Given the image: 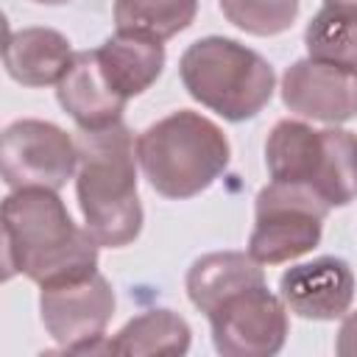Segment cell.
<instances>
[{
	"instance_id": "6da1fadb",
	"label": "cell",
	"mask_w": 357,
	"mask_h": 357,
	"mask_svg": "<svg viewBox=\"0 0 357 357\" xmlns=\"http://www.w3.org/2000/svg\"><path fill=\"white\" fill-rule=\"evenodd\" d=\"M3 265L6 279L25 273L47 287L98 271V243L73 223L56 190H11L3 198Z\"/></svg>"
},
{
	"instance_id": "7a4b0ae2",
	"label": "cell",
	"mask_w": 357,
	"mask_h": 357,
	"mask_svg": "<svg viewBox=\"0 0 357 357\" xmlns=\"http://www.w3.org/2000/svg\"><path fill=\"white\" fill-rule=\"evenodd\" d=\"M75 195L84 229L98 245L123 248L142 229V204L137 195V142L134 134L114 123L98 131H81Z\"/></svg>"
},
{
	"instance_id": "3957f363",
	"label": "cell",
	"mask_w": 357,
	"mask_h": 357,
	"mask_svg": "<svg viewBox=\"0 0 357 357\" xmlns=\"http://www.w3.org/2000/svg\"><path fill=\"white\" fill-rule=\"evenodd\" d=\"M229 139L209 117L178 109L137 137V162L148 184L173 201L209 190L229 167Z\"/></svg>"
},
{
	"instance_id": "277c9868",
	"label": "cell",
	"mask_w": 357,
	"mask_h": 357,
	"mask_svg": "<svg viewBox=\"0 0 357 357\" xmlns=\"http://www.w3.org/2000/svg\"><path fill=\"white\" fill-rule=\"evenodd\" d=\"M178 73L190 98L229 123L257 117L276 89L271 61L229 36L192 42L181 53Z\"/></svg>"
},
{
	"instance_id": "5b68a950",
	"label": "cell",
	"mask_w": 357,
	"mask_h": 357,
	"mask_svg": "<svg viewBox=\"0 0 357 357\" xmlns=\"http://www.w3.org/2000/svg\"><path fill=\"white\" fill-rule=\"evenodd\" d=\"M332 206L304 184L271 181L257 192L248 254L259 265L290 262L321 243L324 218Z\"/></svg>"
},
{
	"instance_id": "8992f818",
	"label": "cell",
	"mask_w": 357,
	"mask_h": 357,
	"mask_svg": "<svg viewBox=\"0 0 357 357\" xmlns=\"http://www.w3.org/2000/svg\"><path fill=\"white\" fill-rule=\"evenodd\" d=\"M0 170L11 190H61L78 170V142L47 120H14L0 139Z\"/></svg>"
},
{
	"instance_id": "52a82bcc",
	"label": "cell",
	"mask_w": 357,
	"mask_h": 357,
	"mask_svg": "<svg viewBox=\"0 0 357 357\" xmlns=\"http://www.w3.org/2000/svg\"><path fill=\"white\" fill-rule=\"evenodd\" d=\"M39 315L47 335L67 351H103V332L114 315V290L98 271L47 284L39 293Z\"/></svg>"
},
{
	"instance_id": "ba28073f",
	"label": "cell",
	"mask_w": 357,
	"mask_h": 357,
	"mask_svg": "<svg viewBox=\"0 0 357 357\" xmlns=\"http://www.w3.org/2000/svg\"><path fill=\"white\" fill-rule=\"evenodd\" d=\"M206 318L212 343L223 357H271L284 346L290 332L287 304L265 282L229 296Z\"/></svg>"
},
{
	"instance_id": "9c48e42d",
	"label": "cell",
	"mask_w": 357,
	"mask_h": 357,
	"mask_svg": "<svg viewBox=\"0 0 357 357\" xmlns=\"http://www.w3.org/2000/svg\"><path fill=\"white\" fill-rule=\"evenodd\" d=\"M282 100L290 112L329 126L357 117V70L298 59L282 75Z\"/></svg>"
},
{
	"instance_id": "30bf717a",
	"label": "cell",
	"mask_w": 357,
	"mask_h": 357,
	"mask_svg": "<svg viewBox=\"0 0 357 357\" xmlns=\"http://www.w3.org/2000/svg\"><path fill=\"white\" fill-rule=\"evenodd\" d=\"M279 296L290 312L307 321L343 318L354 298V273L340 257H318L279 276Z\"/></svg>"
},
{
	"instance_id": "8fae6325",
	"label": "cell",
	"mask_w": 357,
	"mask_h": 357,
	"mask_svg": "<svg viewBox=\"0 0 357 357\" xmlns=\"http://www.w3.org/2000/svg\"><path fill=\"white\" fill-rule=\"evenodd\" d=\"M56 98L81 131H98L123 123V109L128 103L106 84L95 50H78L73 56V64L56 84Z\"/></svg>"
},
{
	"instance_id": "7c38bea8",
	"label": "cell",
	"mask_w": 357,
	"mask_h": 357,
	"mask_svg": "<svg viewBox=\"0 0 357 357\" xmlns=\"http://www.w3.org/2000/svg\"><path fill=\"white\" fill-rule=\"evenodd\" d=\"M70 39L53 28H22L8 33L3 61L6 73L22 86L59 84L73 64Z\"/></svg>"
},
{
	"instance_id": "4fadbf2b",
	"label": "cell",
	"mask_w": 357,
	"mask_h": 357,
	"mask_svg": "<svg viewBox=\"0 0 357 357\" xmlns=\"http://www.w3.org/2000/svg\"><path fill=\"white\" fill-rule=\"evenodd\" d=\"M98 67L106 84L123 98L131 100L156 84L165 67V47L156 39L114 33L100 47H95Z\"/></svg>"
},
{
	"instance_id": "5bb4252c",
	"label": "cell",
	"mask_w": 357,
	"mask_h": 357,
	"mask_svg": "<svg viewBox=\"0 0 357 357\" xmlns=\"http://www.w3.org/2000/svg\"><path fill=\"white\" fill-rule=\"evenodd\" d=\"M265 165L271 181L304 184L318 192L324 167V131H315L304 120H279L265 142Z\"/></svg>"
},
{
	"instance_id": "9a60e30c",
	"label": "cell",
	"mask_w": 357,
	"mask_h": 357,
	"mask_svg": "<svg viewBox=\"0 0 357 357\" xmlns=\"http://www.w3.org/2000/svg\"><path fill=\"white\" fill-rule=\"evenodd\" d=\"M265 273L262 265L243 251H215L198 257L187 271V296L190 301L209 315L215 307H220L229 296L262 284Z\"/></svg>"
},
{
	"instance_id": "2e32d148",
	"label": "cell",
	"mask_w": 357,
	"mask_h": 357,
	"mask_svg": "<svg viewBox=\"0 0 357 357\" xmlns=\"http://www.w3.org/2000/svg\"><path fill=\"white\" fill-rule=\"evenodd\" d=\"M190 324L173 310H145L134 315L112 340L103 343V351L112 354H184L190 349Z\"/></svg>"
},
{
	"instance_id": "e0dca14e",
	"label": "cell",
	"mask_w": 357,
	"mask_h": 357,
	"mask_svg": "<svg viewBox=\"0 0 357 357\" xmlns=\"http://www.w3.org/2000/svg\"><path fill=\"white\" fill-rule=\"evenodd\" d=\"M198 0H114L117 33L165 42L192 25Z\"/></svg>"
},
{
	"instance_id": "ac0fdd59",
	"label": "cell",
	"mask_w": 357,
	"mask_h": 357,
	"mask_svg": "<svg viewBox=\"0 0 357 357\" xmlns=\"http://www.w3.org/2000/svg\"><path fill=\"white\" fill-rule=\"evenodd\" d=\"M310 59L357 70V14L324 6L304 31Z\"/></svg>"
},
{
	"instance_id": "d6986e66",
	"label": "cell",
	"mask_w": 357,
	"mask_h": 357,
	"mask_svg": "<svg viewBox=\"0 0 357 357\" xmlns=\"http://www.w3.org/2000/svg\"><path fill=\"white\" fill-rule=\"evenodd\" d=\"M318 195L329 206H346L357 198V134L324 128V167Z\"/></svg>"
},
{
	"instance_id": "ffe728a7",
	"label": "cell",
	"mask_w": 357,
	"mask_h": 357,
	"mask_svg": "<svg viewBox=\"0 0 357 357\" xmlns=\"http://www.w3.org/2000/svg\"><path fill=\"white\" fill-rule=\"evenodd\" d=\"M220 11L251 36H276L296 22L298 0H220Z\"/></svg>"
},
{
	"instance_id": "44dd1931",
	"label": "cell",
	"mask_w": 357,
	"mask_h": 357,
	"mask_svg": "<svg viewBox=\"0 0 357 357\" xmlns=\"http://www.w3.org/2000/svg\"><path fill=\"white\" fill-rule=\"evenodd\" d=\"M335 351H337L340 357H357V310L343 318L340 332H337Z\"/></svg>"
},
{
	"instance_id": "7402d4cb",
	"label": "cell",
	"mask_w": 357,
	"mask_h": 357,
	"mask_svg": "<svg viewBox=\"0 0 357 357\" xmlns=\"http://www.w3.org/2000/svg\"><path fill=\"white\" fill-rule=\"evenodd\" d=\"M324 6H332V8H340V11L357 14V0H324Z\"/></svg>"
},
{
	"instance_id": "603a6c76",
	"label": "cell",
	"mask_w": 357,
	"mask_h": 357,
	"mask_svg": "<svg viewBox=\"0 0 357 357\" xmlns=\"http://www.w3.org/2000/svg\"><path fill=\"white\" fill-rule=\"evenodd\" d=\"M33 3H42V6H64L70 0H33Z\"/></svg>"
}]
</instances>
